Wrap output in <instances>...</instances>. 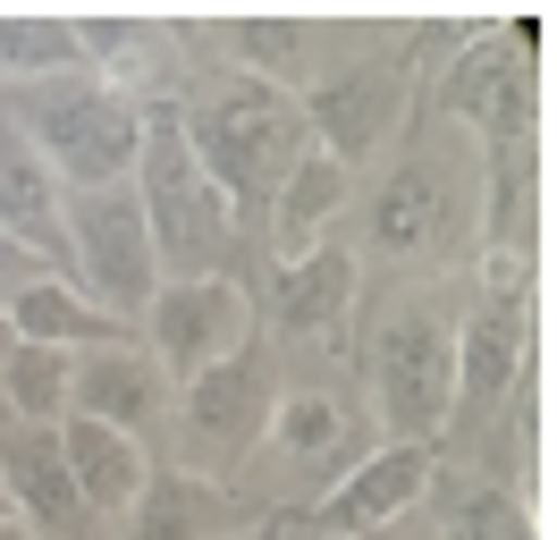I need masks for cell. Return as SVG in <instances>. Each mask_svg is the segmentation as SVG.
Instances as JSON below:
<instances>
[{"mask_svg": "<svg viewBox=\"0 0 557 540\" xmlns=\"http://www.w3.org/2000/svg\"><path fill=\"white\" fill-rule=\"evenodd\" d=\"M482 202H490L482 144L440 127V119H414L381 161L355 177V236L347 245L363 262L440 270L482 236Z\"/></svg>", "mask_w": 557, "mask_h": 540, "instance_id": "6da1fadb", "label": "cell"}, {"mask_svg": "<svg viewBox=\"0 0 557 540\" xmlns=\"http://www.w3.org/2000/svg\"><path fill=\"white\" fill-rule=\"evenodd\" d=\"M170 110H177V127H186V144H195L203 177L228 195V211H237L245 229L271 211L287 169L313 152L305 110L287 94H271V85H253V76H228V68L211 85H195V94H170Z\"/></svg>", "mask_w": 557, "mask_h": 540, "instance_id": "7a4b0ae2", "label": "cell"}, {"mask_svg": "<svg viewBox=\"0 0 557 540\" xmlns=\"http://www.w3.org/2000/svg\"><path fill=\"white\" fill-rule=\"evenodd\" d=\"M532 51H541V17H490L473 34H448V60L431 68V119L482 144L490 169H516L532 144Z\"/></svg>", "mask_w": 557, "mask_h": 540, "instance_id": "3957f363", "label": "cell"}, {"mask_svg": "<svg viewBox=\"0 0 557 540\" xmlns=\"http://www.w3.org/2000/svg\"><path fill=\"white\" fill-rule=\"evenodd\" d=\"M456 312H440L431 296L388 304L372 338H363V414L372 439L397 447H440L456 431Z\"/></svg>", "mask_w": 557, "mask_h": 540, "instance_id": "277c9868", "label": "cell"}, {"mask_svg": "<svg viewBox=\"0 0 557 540\" xmlns=\"http://www.w3.org/2000/svg\"><path fill=\"white\" fill-rule=\"evenodd\" d=\"M372 447V414L355 389L338 380H296V389H278L271 422H262V447L245 456L237 472V499H271V515H305V506L338 481Z\"/></svg>", "mask_w": 557, "mask_h": 540, "instance_id": "5b68a950", "label": "cell"}, {"mask_svg": "<svg viewBox=\"0 0 557 540\" xmlns=\"http://www.w3.org/2000/svg\"><path fill=\"white\" fill-rule=\"evenodd\" d=\"M127 195H136L144 229H152V254H161L170 279H203V270H220L228 254H237L245 220L203 177V161H195V144H186V127H177L170 101H144V152H136Z\"/></svg>", "mask_w": 557, "mask_h": 540, "instance_id": "8992f818", "label": "cell"}, {"mask_svg": "<svg viewBox=\"0 0 557 540\" xmlns=\"http://www.w3.org/2000/svg\"><path fill=\"white\" fill-rule=\"evenodd\" d=\"M414 42L422 34H406V26H363L347 60L296 101L313 152H330L347 177H363L397 135L414 127Z\"/></svg>", "mask_w": 557, "mask_h": 540, "instance_id": "52a82bcc", "label": "cell"}, {"mask_svg": "<svg viewBox=\"0 0 557 540\" xmlns=\"http://www.w3.org/2000/svg\"><path fill=\"white\" fill-rule=\"evenodd\" d=\"M278 346L262 330L245 338L228 364L195 371L186 389H170V422H161V447L177 456V472H195L211 490H237L245 456L262 447V422L278 405Z\"/></svg>", "mask_w": 557, "mask_h": 540, "instance_id": "ba28073f", "label": "cell"}, {"mask_svg": "<svg viewBox=\"0 0 557 540\" xmlns=\"http://www.w3.org/2000/svg\"><path fill=\"white\" fill-rule=\"evenodd\" d=\"M9 127L35 144L42 161L60 169L69 195H102V186H127L144 152V101L110 94L94 76H69V85H42V94H17Z\"/></svg>", "mask_w": 557, "mask_h": 540, "instance_id": "9c48e42d", "label": "cell"}, {"mask_svg": "<svg viewBox=\"0 0 557 540\" xmlns=\"http://www.w3.org/2000/svg\"><path fill=\"white\" fill-rule=\"evenodd\" d=\"M60 270H69L85 296L102 304L110 321L136 330L144 304L161 296V254H152V229L127 186H102V195H69V245H60Z\"/></svg>", "mask_w": 557, "mask_h": 540, "instance_id": "30bf717a", "label": "cell"}, {"mask_svg": "<svg viewBox=\"0 0 557 540\" xmlns=\"http://www.w3.org/2000/svg\"><path fill=\"white\" fill-rule=\"evenodd\" d=\"M253 330H262V296L245 279H228V270H203V279H161V296L144 304V321H136V346L161 364L170 389H186L195 371L228 364Z\"/></svg>", "mask_w": 557, "mask_h": 540, "instance_id": "8fae6325", "label": "cell"}, {"mask_svg": "<svg viewBox=\"0 0 557 540\" xmlns=\"http://www.w3.org/2000/svg\"><path fill=\"white\" fill-rule=\"evenodd\" d=\"M440 481V447H397V439H372L313 506L305 524L321 540H363V532H397V515H414Z\"/></svg>", "mask_w": 557, "mask_h": 540, "instance_id": "7c38bea8", "label": "cell"}, {"mask_svg": "<svg viewBox=\"0 0 557 540\" xmlns=\"http://www.w3.org/2000/svg\"><path fill=\"white\" fill-rule=\"evenodd\" d=\"M355 34L363 26H347V17H228V26H211V51L228 76H253L271 94L305 101L355 51Z\"/></svg>", "mask_w": 557, "mask_h": 540, "instance_id": "4fadbf2b", "label": "cell"}, {"mask_svg": "<svg viewBox=\"0 0 557 540\" xmlns=\"http://www.w3.org/2000/svg\"><path fill=\"white\" fill-rule=\"evenodd\" d=\"M363 312V254L347 236L313 245L305 262L271 270V346H305V355H338Z\"/></svg>", "mask_w": 557, "mask_h": 540, "instance_id": "5bb4252c", "label": "cell"}, {"mask_svg": "<svg viewBox=\"0 0 557 540\" xmlns=\"http://www.w3.org/2000/svg\"><path fill=\"white\" fill-rule=\"evenodd\" d=\"M456 422H482L523 389L532 364V296H473L456 312Z\"/></svg>", "mask_w": 557, "mask_h": 540, "instance_id": "9a60e30c", "label": "cell"}, {"mask_svg": "<svg viewBox=\"0 0 557 540\" xmlns=\"http://www.w3.org/2000/svg\"><path fill=\"white\" fill-rule=\"evenodd\" d=\"M69 414H85V422H102V431H127V439H161V422H170V380H161V364L144 355L136 338L127 346H94V355H76V380H69Z\"/></svg>", "mask_w": 557, "mask_h": 540, "instance_id": "2e32d148", "label": "cell"}, {"mask_svg": "<svg viewBox=\"0 0 557 540\" xmlns=\"http://www.w3.org/2000/svg\"><path fill=\"white\" fill-rule=\"evenodd\" d=\"M0 490H9V515H17L35 540H76V532H85L69 456H60V422H51V431H35V422H0Z\"/></svg>", "mask_w": 557, "mask_h": 540, "instance_id": "e0dca14e", "label": "cell"}, {"mask_svg": "<svg viewBox=\"0 0 557 540\" xmlns=\"http://www.w3.org/2000/svg\"><path fill=\"white\" fill-rule=\"evenodd\" d=\"M60 456H69V481H76L85 524H127L136 499L152 490V472H161V456H152L144 439L102 431V422H85V414L60 422Z\"/></svg>", "mask_w": 557, "mask_h": 540, "instance_id": "ac0fdd59", "label": "cell"}, {"mask_svg": "<svg viewBox=\"0 0 557 540\" xmlns=\"http://www.w3.org/2000/svg\"><path fill=\"white\" fill-rule=\"evenodd\" d=\"M355 211V177L330 152H305V161L287 169V186L271 195V211L253 220V236H262V262H305L313 245H330L338 236V220Z\"/></svg>", "mask_w": 557, "mask_h": 540, "instance_id": "d6986e66", "label": "cell"}, {"mask_svg": "<svg viewBox=\"0 0 557 540\" xmlns=\"http://www.w3.org/2000/svg\"><path fill=\"white\" fill-rule=\"evenodd\" d=\"M0 236L26 245L51 270H60V245H69V186L9 119H0Z\"/></svg>", "mask_w": 557, "mask_h": 540, "instance_id": "ffe728a7", "label": "cell"}, {"mask_svg": "<svg viewBox=\"0 0 557 540\" xmlns=\"http://www.w3.org/2000/svg\"><path fill=\"white\" fill-rule=\"evenodd\" d=\"M0 321L26 338V346H60V355H94V346H127V321H110L102 304L76 287L69 270H42V279H26L17 296L0 304Z\"/></svg>", "mask_w": 557, "mask_h": 540, "instance_id": "44dd1931", "label": "cell"}, {"mask_svg": "<svg viewBox=\"0 0 557 540\" xmlns=\"http://www.w3.org/2000/svg\"><path fill=\"white\" fill-rule=\"evenodd\" d=\"M237 524H245L237 490H211V481H195V472H177V465L152 472V490H144L136 515H127L136 540H228Z\"/></svg>", "mask_w": 557, "mask_h": 540, "instance_id": "7402d4cb", "label": "cell"}, {"mask_svg": "<svg viewBox=\"0 0 557 540\" xmlns=\"http://www.w3.org/2000/svg\"><path fill=\"white\" fill-rule=\"evenodd\" d=\"M76 68V34L69 17H0V94H42V85H69Z\"/></svg>", "mask_w": 557, "mask_h": 540, "instance_id": "603a6c76", "label": "cell"}, {"mask_svg": "<svg viewBox=\"0 0 557 540\" xmlns=\"http://www.w3.org/2000/svg\"><path fill=\"white\" fill-rule=\"evenodd\" d=\"M69 380H76V355L17 338L9 364H0V422H35V431L69 422Z\"/></svg>", "mask_w": 557, "mask_h": 540, "instance_id": "cb8c5ba5", "label": "cell"}, {"mask_svg": "<svg viewBox=\"0 0 557 540\" xmlns=\"http://www.w3.org/2000/svg\"><path fill=\"white\" fill-rule=\"evenodd\" d=\"M448 540H541V532H532V506L516 490H473L465 506H448Z\"/></svg>", "mask_w": 557, "mask_h": 540, "instance_id": "d4e9b609", "label": "cell"}, {"mask_svg": "<svg viewBox=\"0 0 557 540\" xmlns=\"http://www.w3.org/2000/svg\"><path fill=\"white\" fill-rule=\"evenodd\" d=\"M42 270H51V262H35V254H26V245H9V236H0V304L17 296V287H26V279H42Z\"/></svg>", "mask_w": 557, "mask_h": 540, "instance_id": "484cf974", "label": "cell"}, {"mask_svg": "<svg viewBox=\"0 0 557 540\" xmlns=\"http://www.w3.org/2000/svg\"><path fill=\"white\" fill-rule=\"evenodd\" d=\"M287 532H296V524H287V515H271V506H262V515H245V524H237V532H228V540H287Z\"/></svg>", "mask_w": 557, "mask_h": 540, "instance_id": "4316f807", "label": "cell"}, {"mask_svg": "<svg viewBox=\"0 0 557 540\" xmlns=\"http://www.w3.org/2000/svg\"><path fill=\"white\" fill-rule=\"evenodd\" d=\"M0 540H35V532H26V524H0Z\"/></svg>", "mask_w": 557, "mask_h": 540, "instance_id": "83f0119b", "label": "cell"}, {"mask_svg": "<svg viewBox=\"0 0 557 540\" xmlns=\"http://www.w3.org/2000/svg\"><path fill=\"white\" fill-rule=\"evenodd\" d=\"M0 524H17V515H9V490H0Z\"/></svg>", "mask_w": 557, "mask_h": 540, "instance_id": "f1b7e54d", "label": "cell"}, {"mask_svg": "<svg viewBox=\"0 0 557 540\" xmlns=\"http://www.w3.org/2000/svg\"><path fill=\"white\" fill-rule=\"evenodd\" d=\"M363 540H397V532H363Z\"/></svg>", "mask_w": 557, "mask_h": 540, "instance_id": "f546056e", "label": "cell"}, {"mask_svg": "<svg viewBox=\"0 0 557 540\" xmlns=\"http://www.w3.org/2000/svg\"><path fill=\"white\" fill-rule=\"evenodd\" d=\"M287 540H296V532H287Z\"/></svg>", "mask_w": 557, "mask_h": 540, "instance_id": "4dcf8cb0", "label": "cell"}]
</instances>
